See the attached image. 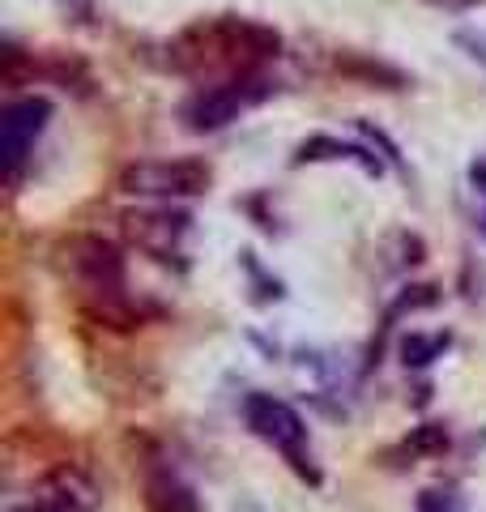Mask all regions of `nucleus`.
Segmentation results:
<instances>
[{
  "mask_svg": "<svg viewBox=\"0 0 486 512\" xmlns=\"http://www.w3.org/2000/svg\"><path fill=\"white\" fill-rule=\"evenodd\" d=\"M278 90L261 73H239V77H218V82H205L180 103V120L188 133H222L231 128L243 111L265 103L269 94Z\"/></svg>",
  "mask_w": 486,
  "mask_h": 512,
  "instance_id": "nucleus-3",
  "label": "nucleus"
},
{
  "mask_svg": "<svg viewBox=\"0 0 486 512\" xmlns=\"http://www.w3.org/2000/svg\"><path fill=\"white\" fill-rule=\"evenodd\" d=\"M452 346V333H410L401 342V363L405 367H427L435 359H444V350Z\"/></svg>",
  "mask_w": 486,
  "mask_h": 512,
  "instance_id": "nucleus-10",
  "label": "nucleus"
},
{
  "mask_svg": "<svg viewBox=\"0 0 486 512\" xmlns=\"http://www.w3.org/2000/svg\"><path fill=\"white\" fill-rule=\"evenodd\" d=\"M295 163H354L367 175H384V158H376L367 146H354V141H337V137H307Z\"/></svg>",
  "mask_w": 486,
  "mask_h": 512,
  "instance_id": "nucleus-9",
  "label": "nucleus"
},
{
  "mask_svg": "<svg viewBox=\"0 0 486 512\" xmlns=\"http://www.w3.org/2000/svg\"><path fill=\"white\" fill-rule=\"evenodd\" d=\"M60 265L81 291L94 299V320H103L107 329H133L141 325V312L128 303V265L120 244H111L103 235H73L60 244Z\"/></svg>",
  "mask_w": 486,
  "mask_h": 512,
  "instance_id": "nucleus-2",
  "label": "nucleus"
},
{
  "mask_svg": "<svg viewBox=\"0 0 486 512\" xmlns=\"http://www.w3.org/2000/svg\"><path fill=\"white\" fill-rule=\"evenodd\" d=\"M141 495H145V512H201V500H197V491H192V483H184L171 466H158L145 474Z\"/></svg>",
  "mask_w": 486,
  "mask_h": 512,
  "instance_id": "nucleus-8",
  "label": "nucleus"
},
{
  "mask_svg": "<svg viewBox=\"0 0 486 512\" xmlns=\"http://www.w3.org/2000/svg\"><path fill=\"white\" fill-rule=\"evenodd\" d=\"M243 423H248L256 440L278 448L286 457V466L299 478L320 483V470L312 466V448H307V423L290 402H282V397H273V393H248L243 397Z\"/></svg>",
  "mask_w": 486,
  "mask_h": 512,
  "instance_id": "nucleus-4",
  "label": "nucleus"
},
{
  "mask_svg": "<svg viewBox=\"0 0 486 512\" xmlns=\"http://www.w3.org/2000/svg\"><path fill=\"white\" fill-rule=\"evenodd\" d=\"M52 116H56V107H52V99H43V94L9 99L5 111H0V163H5L9 188L22 184V171L30 163V154H35L39 137L47 133V124H52Z\"/></svg>",
  "mask_w": 486,
  "mask_h": 512,
  "instance_id": "nucleus-6",
  "label": "nucleus"
},
{
  "mask_svg": "<svg viewBox=\"0 0 486 512\" xmlns=\"http://www.w3.org/2000/svg\"><path fill=\"white\" fill-rule=\"evenodd\" d=\"M452 43H457L474 64H482V69H486V30H457Z\"/></svg>",
  "mask_w": 486,
  "mask_h": 512,
  "instance_id": "nucleus-13",
  "label": "nucleus"
},
{
  "mask_svg": "<svg viewBox=\"0 0 486 512\" xmlns=\"http://www.w3.org/2000/svg\"><path fill=\"white\" fill-rule=\"evenodd\" d=\"M469 184H474L478 192H486V158H478V163L469 167Z\"/></svg>",
  "mask_w": 486,
  "mask_h": 512,
  "instance_id": "nucleus-16",
  "label": "nucleus"
},
{
  "mask_svg": "<svg viewBox=\"0 0 486 512\" xmlns=\"http://www.w3.org/2000/svg\"><path fill=\"white\" fill-rule=\"evenodd\" d=\"M214 184V167L205 158H141L120 171V188L128 197L150 201H192Z\"/></svg>",
  "mask_w": 486,
  "mask_h": 512,
  "instance_id": "nucleus-5",
  "label": "nucleus"
},
{
  "mask_svg": "<svg viewBox=\"0 0 486 512\" xmlns=\"http://www.w3.org/2000/svg\"><path fill=\"white\" fill-rule=\"evenodd\" d=\"M405 448H410V453H427V457H435V453H444V448H448V431H444L440 423H423V427H414V431H410Z\"/></svg>",
  "mask_w": 486,
  "mask_h": 512,
  "instance_id": "nucleus-11",
  "label": "nucleus"
},
{
  "mask_svg": "<svg viewBox=\"0 0 486 512\" xmlns=\"http://www.w3.org/2000/svg\"><path fill=\"white\" fill-rule=\"evenodd\" d=\"M282 52V35L265 22H248V18H209L188 26L180 39L171 43V64L188 77H239V73H256L265 60Z\"/></svg>",
  "mask_w": 486,
  "mask_h": 512,
  "instance_id": "nucleus-1",
  "label": "nucleus"
},
{
  "mask_svg": "<svg viewBox=\"0 0 486 512\" xmlns=\"http://www.w3.org/2000/svg\"><path fill=\"white\" fill-rule=\"evenodd\" d=\"M474 231H478V235H482V239H486V210H482V214H478V222H474Z\"/></svg>",
  "mask_w": 486,
  "mask_h": 512,
  "instance_id": "nucleus-17",
  "label": "nucleus"
},
{
  "mask_svg": "<svg viewBox=\"0 0 486 512\" xmlns=\"http://www.w3.org/2000/svg\"><path fill=\"white\" fill-rule=\"evenodd\" d=\"M30 512H69V504H64L60 495H43L39 504H30Z\"/></svg>",
  "mask_w": 486,
  "mask_h": 512,
  "instance_id": "nucleus-15",
  "label": "nucleus"
},
{
  "mask_svg": "<svg viewBox=\"0 0 486 512\" xmlns=\"http://www.w3.org/2000/svg\"><path fill=\"white\" fill-rule=\"evenodd\" d=\"M418 512H465L457 487H427L418 491Z\"/></svg>",
  "mask_w": 486,
  "mask_h": 512,
  "instance_id": "nucleus-12",
  "label": "nucleus"
},
{
  "mask_svg": "<svg viewBox=\"0 0 486 512\" xmlns=\"http://www.w3.org/2000/svg\"><path fill=\"white\" fill-rule=\"evenodd\" d=\"M427 5H435V9H448V13H465V9H478V5H486V0H427Z\"/></svg>",
  "mask_w": 486,
  "mask_h": 512,
  "instance_id": "nucleus-14",
  "label": "nucleus"
},
{
  "mask_svg": "<svg viewBox=\"0 0 486 512\" xmlns=\"http://www.w3.org/2000/svg\"><path fill=\"white\" fill-rule=\"evenodd\" d=\"M120 227H124L133 248H141L145 256H154L162 265H171L184 248L192 218L184 210H171V201H167V205H158V210H128L120 218Z\"/></svg>",
  "mask_w": 486,
  "mask_h": 512,
  "instance_id": "nucleus-7",
  "label": "nucleus"
}]
</instances>
